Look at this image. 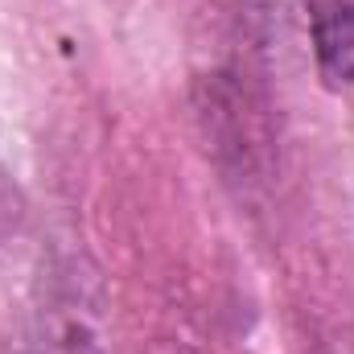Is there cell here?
I'll use <instances>...</instances> for the list:
<instances>
[{
	"instance_id": "1",
	"label": "cell",
	"mask_w": 354,
	"mask_h": 354,
	"mask_svg": "<svg viewBox=\"0 0 354 354\" xmlns=\"http://www.w3.org/2000/svg\"><path fill=\"white\" fill-rule=\"evenodd\" d=\"M33 354H111L103 292L83 260L50 268L33 309Z\"/></svg>"
},
{
	"instance_id": "2",
	"label": "cell",
	"mask_w": 354,
	"mask_h": 354,
	"mask_svg": "<svg viewBox=\"0 0 354 354\" xmlns=\"http://www.w3.org/2000/svg\"><path fill=\"white\" fill-rule=\"evenodd\" d=\"M313 46L322 75L354 87V0H313Z\"/></svg>"
}]
</instances>
